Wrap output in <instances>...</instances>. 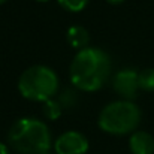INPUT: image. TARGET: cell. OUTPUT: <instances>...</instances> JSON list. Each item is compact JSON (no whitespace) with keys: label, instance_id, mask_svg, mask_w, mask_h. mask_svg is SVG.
<instances>
[{"label":"cell","instance_id":"6da1fadb","mask_svg":"<svg viewBox=\"0 0 154 154\" xmlns=\"http://www.w3.org/2000/svg\"><path fill=\"white\" fill-rule=\"evenodd\" d=\"M111 72V58L100 48L87 47L75 54L69 76L75 88L81 91H97L106 84Z\"/></svg>","mask_w":154,"mask_h":154},{"label":"cell","instance_id":"7a4b0ae2","mask_svg":"<svg viewBox=\"0 0 154 154\" xmlns=\"http://www.w3.org/2000/svg\"><path fill=\"white\" fill-rule=\"evenodd\" d=\"M8 141L20 154H42L50 151L51 132L44 121L33 117H24L11 126Z\"/></svg>","mask_w":154,"mask_h":154},{"label":"cell","instance_id":"3957f363","mask_svg":"<svg viewBox=\"0 0 154 154\" xmlns=\"http://www.w3.org/2000/svg\"><path fill=\"white\" fill-rule=\"evenodd\" d=\"M58 76L51 67L44 64L30 66L18 79L20 94L32 102H47L58 91Z\"/></svg>","mask_w":154,"mask_h":154},{"label":"cell","instance_id":"277c9868","mask_svg":"<svg viewBox=\"0 0 154 154\" xmlns=\"http://www.w3.org/2000/svg\"><path fill=\"white\" fill-rule=\"evenodd\" d=\"M141 109L132 100H115L103 106L99 114L97 124L109 135L133 133L141 123Z\"/></svg>","mask_w":154,"mask_h":154},{"label":"cell","instance_id":"5b68a950","mask_svg":"<svg viewBox=\"0 0 154 154\" xmlns=\"http://www.w3.org/2000/svg\"><path fill=\"white\" fill-rule=\"evenodd\" d=\"M112 88L120 97H123V100L133 102V99L138 96L139 91L138 72L133 69L118 70L112 78Z\"/></svg>","mask_w":154,"mask_h":154},{"label":"cell","instance_id":"8992f818","mask_svg":"<svg viewBox=\"0 0 154 154\" xmlns=\"http://www.w3.org/2000/svg\"><path fill=\"white\" fill-rule=\"evenodd\" d=\"M88 147V139L76 130L64 132L54 142L55 154H85Z\"/></svg>","mask_w":154,"mask_h":154},{"label":"cell","instance_id":"52a82bcc","mask_svg":"<svg viewBox=\"0 0 154 154\" xmlns=\"http://www.w3.org/2000/svg\"><path fill=\"white\" fill-rule=\"evenodd\" d=\"M129 148L132 154H154V138L148 132L136 130L129 138Z\"/></svg>","mask_w":154,"mask_h":154},{"label":"cell","instance_id":"ba28073f","mask_svg":"<svg viewBox=\"0 0 154 154\" xmlns=\"http://www.w3.org/2000/svg\"><path fill=\"white\" fill-rule=\"evenodd\" d=\"M66 41H67V44L73 50L79 51V50L87 48L88 41H90V35H88L85 27H82V26H72L66 32Z\"/></svg>","mask_w":154,"mask_h":154},{"label":"cell","instance_id":"9c48e42d","mask_svg":"<svg viewBox=\"0 0 154 154\" xmlns=\"http://www.w3.org/2000/svg\"><path fill=\"white\" fill-rule=\"evenodd\" d=\"M138 82H139V90L154 91V69L150 67L138 72Z\"/></svg>","mask_w":154,"mask_h":154},{"label":"cell","instance_id":"30bf717a","mask_svg":"<svg viewBox=\"0 0 154 154\" xmlns=\"http://www.w3.org/2000/svg\"><path fill=\"white\" fill-rule=\"evenodd\" d=\"M63 112V106L58 100L50 99L47 102H44V114L48 120H57Z\"/></svg>","mask_w":154,"mask_h":154},{"label":"cell","instance_id":"8fae6325","mask_svg":"<svg viewBox=\"0 0 154 154\" xmlns=\"http://www.w3.org/2000/svg\"><path fill=\"white\" fill-rule=\"evenodd\" d=\"M90 0H57V3L67 12H81Z\"/></svg>","mask_w":154,"mask_h":154},{"label":"cell","instance_id":"7c38bea8","mask_svg":"<svg viewBox=\"0 0 154 154\" xmlns=\"http://www.w3.org/2000/svg\"><path fill=\"white\" fill-rule=\"evenodd\" d=\"M0 154H9L8 147H6L5 144H2V142H0Z\"/></svg>","mask_w":154,"mask_h":154},{"label":"cell","instance_id":"4fadbf2b","mask_svg":"<svg viewBox=\"0 0 154 154\" xmlns=\"http://www.w3.org/2000/svg\"><path fill=\"white\" fill-rule=\"evenodd\" d=\"M106 2H108L109 5H121L124 0H106Z\"/></svg>","mask_w":154,"mask_h":154},{"label":"cell","instance_id":"5bb4252c","mask_svg":"<svg viewBox=\"0 0 154 154\" xmlns=\"http://www.w3.org/2000/svg\"><path fill=\"white\" fill-rule=\"evenodd\" d=\"M36 2H41V3H45V2H50V0H36Z\"/></svg>","mask_w":154,"mask_h":154},{"label":"cell","instance_id":"9a60e30c","mask_svg":"<svg viewBox=\"0 0 154 154\" xmlns=\"http://www.w3.org/2000/svg\"><path fill=\"white\" fill-rule=\"evenodd\" d=\"M8 0H0V5H3V3H6Z\"/></svg>","mask_w":154,"mask_h":154},{"label":"cell","instance_id":"2e32d148","mask_svg":"<svg viewBox=\"0 0 154 154\" xmlns=\"http://www.w3.org/2000/svg\"><path fill=\"white\" fill-rule=\"evenodd\" d=\"M42 154H55V153H51V151H47V153H42Z\"/></svg>","mask_w":154,"mask_h":154}]
</instances>
